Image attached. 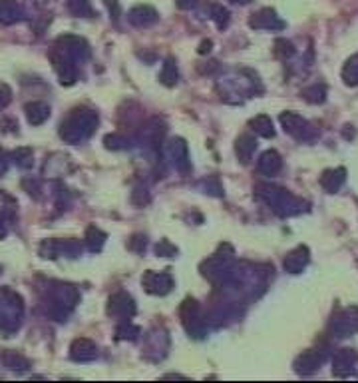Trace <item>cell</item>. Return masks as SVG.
Here are the masks:
<instances>
[{
    "instance_id": "6da1fadb",
    "label": "cell",
    "mask_w": 358,
    "mask_h": 383,
    "mask_svg": "<svg viewBox=\"0 0 358 383\" xmlns=\"http://www.w3.org/2000/svg\"><path fill=\"white\" fill-rule=\"evenodd\" d=\"M80 302V291L64 282H48L42 291V304L46 315L56 322H66Z\"/></svg>"
},
{
    "instance_id": "7a4b0ae2",
    "label": "cell",
    "mask_w": 358,
    "mask_h": 383,
    "mask_svg": "<svg viewBox=\"0 0 358 383\" xmlns=\"http://www.w3.org/2000/svg\"><path fill=\"white\" fill-rule=\"evenodd\" d=\"M255 198L281 218H291V216H297V214L309 210V204L304 200L297 198L295 194H291L284 188L273 186V184H257Z\"/></svg>"
},
{
    "instance_id": "3957f363",
    "label": "cell",
    "mask_w": 358,
    "mask_h": 383,
    "mask_svg": "<svg viewBox=\"0 0 358 383\" xmlns=\"http://www.w3.org/2000/svg\"><path fill=\"white\" fill-rule=\"evenodd\" d=\"M98 112L90 108H74L70 114L66 116V120L60 124V138L66 144H84L86 140H90L92 134L98 128Z\"/></svg>"
},
{
    "instance_id": "277c9868",
    "label": "cell",
    "mask_w": 358,
    "mask_h": 383,
    "mask_svg": "<svg viewBox=\"0 0 358 383\" xmlns=\"http://www.w3.org/2000/svg\"><path fill=\"white\" fill-rule=\"evenodd\" d=\"M24 318V302L10 287H0V331L10 335L19 331Z\"/></svg>"
},
{
    "instance_id": "5b68a950",
    "label": "cell",
    "mask_w": 358,
    "mask_h": 383,
    "mask_svg": "<svg viewBox=\"0 0 358 383\" xmlns=\"http://www.w3.org/2000/svg\"><path fill=\"white\" fill-rule=\"evenodd\" d=\"M50 54L62 58V60H66V62H70V64H74V66L80 68L86 60H90L92 48H90V44L82 39V37L64 34V37H60L54 42V48H52Z\"/></svg>"
},
{
    "instance_id": "8992f818",
    "label": "cell",
    "mask_w": 358,
    "mask_h": 383,
    "mask_svg": "<svg viewBox=\"0 0 358 383\" xmlns=\"http://www.w3.org/2000/svg\"><path fill=\"white\" fill-rule=\"evenodd\" d=\"M233 266H235V251L229 244H223L213 256H209L199 269H201L203 278H208L211 284L217 286L225 280L227 273L233 269Z\"/></svg>"
},
{
    "instance_id": "52a82bcc",
    "label": "cell",
    "mask_w": 358,
    "mask_h": 383,
    "mask_svg": "<svg viewBox=\"0 0 358 383\" xmlns=\"http://www.w3.org/2000/svg\"><path fill=\"white\" fill-rule=\"evenodd\" d=\"M243 72H229L227 76L219 80V88H221V94H223L221 98L223 100L229 102L231 96H237L235 102H241V98H247V96L255 92L257 76L255 74H249V78H243Z\"/></svg>"
},
{
    "instance_id": "ba28073f",
    "label": "cell",
    "mask_w": 358,
    "mask_h": 383,
    "mask_svg": "<svg viewBox=\"0 0 358 383\" xmlns=\"http://www.w3.org/2000/svg\"><path fill=\"white\" fill-rule=\"evenodd\" d=\"M179 315H181V322L183 327L191 338L195 340H201L208 335V324H205V315L201 313V307L195 300H186L183 306L179 309Z\"/></svg>"
},
{
    "instance_id": "9c48e42d",
    "label": "cell",
    "mask_w": 358,
    "mask_h": 383,
    "mask_svg": "<svg viewBox=\"0 0 358 383\" xmlns=\"http://www.w3.org/2000/svg\"><path fill=\"white\" fill-rule=\"evenodd\" d=\"M279 120H281V126H283L284 132L289 136H293L299 142H311L319 134L317 128L306 118H302L297 112H283Z\"/></svg>"
},
{
    "instance_id": "30bf717a",
    "label": "cell",
    "mask_w": 358,
    "mask_h": 383,
    "mask_svg": "<svg viewBox=\"0 0 358 383\" xmlns=\"http://www.w3.org/2000/svg\"><path fill=\"white\" fill-rule=\"evenodd\" d=\"M80 253H82V244L76 240H44L40 244V256L46 260L78 258Z\"/></svg>"
},
{
    "instance_id": "8fae6325",
    "label": "cell",
    "mask_w": 358,
    "mask_h": 383,
    "mask_svg": "<svg viewBox=\"0 0 358 383\" xmlns=\"http://www.w3.org/2000/svg\"><path fill=\"white\" fill-rule=\"evenodd\" d=\"M135 311H137L135 300L128 291H115L113 296H110L108 306H106V313L120 322H130L135 315Z\"/></svg>"
},
{
    "instance_id": "7c38bea8",
    "label": "cell",
    "mask_w": 358,
    "mask_h": 383,
    "mask_svg": "<svg viewBox=\"0 0 358 383\" xmlns=\"http://www.w3.org/2000/svg\"><path fill=\"white\" fill-rule=\"evenodd\" d=\"M170 349V338L168 331L164 327H155L148 331L146 335V344H144V355L151 362H159L168 355Z\"/></svg>"
},
{
    "instance_id": "4fadbf2b",
    "label": "cell",
    "mask_w": 358,
    "mask_h": 383,
    "mask_svg": "<svg viewBox=\"0 0 358 383\" xmlns=\"http://www.w3.org/2000/svg\"><path fill=\"white\" fill-rule=\"evenodd\" d=\"M331 333L335 338H348L358 333V307H346L331 322Z\"/></svg>"
},
{
    "instance_id": "5bb4252c",
    "label": "cell",
    "mask_w": 358,
    "mask_h": 383,
    "mask_svg": "<svg viewBox=\"0 0 358 383\" xmlns=\"http://www.w3.org/2000/svg\"><path fill=\"white\" fill-rule=\"evenodd\" d=\"M166 156L171 162V166L181 174H188L191 170V160H189L188 142L183 138H171L166 144Z\"/></svg>"
},
{
    "instance_id": "9a60e30c",
    "label": "cell",
    "mask_w": 358,
    "mask_h": 383,
    "mask_svg": "<svg viewBox=\"0 0 358 383\" xmlns=\"http://www.w3.org/2000/svg\"><path fill=\"white\" fill-rule=\"evenodd\" d=\"M142 286L151 296H168L173 289V276L170 271H146L142 278Z\"/></svg>"
},
{
    "instance_id": "2e32d148",
    "label": "cell",
    "mask_w": 358,
    "mask_h": 383,
    "mask_svg": "<svg viewBox=\"0 0 358 383\" xmlns=\"http://www.w3.org/2000/svg\"><path fill=\"white\" fill-rule=\"evenodd\" d=\"M249 26L255 28V30H283L284 20L277 14V10L273 8H261L259 12H255L251 20H249Z\"/></svg>"
},
{
    "instance_id": "e0dca14e",
    "label": "cell",
    "mask_w": 358,
    "mask_h": 383,
    "mask_svg": "<svg viewBox=\"0 0 358 383\" xmlns=\"http://www.w3.org/2000/svg\"><path fill=\"white\" fill-rule=\"evenodd\" d=\"M324 360H326V353L322 349H309V351H304L302 355L297 358L295 371L299 375H311V373H315L324 364Z\"/></svg>"
},
{
    "instance_id": "ac0fdd59",
    "label": "cell",
    "mask_w": 358,
    "mask_h": 383,
    "mask_svg": "<svg viewBox=\"0 0 358 383\" xmlns=\"http://www.w3.org/2000/svg\"><path fill=\"white\" fill-rule=\"evenodd\" d=\"M157 20H159V14L150 4H137L128 12V22L135 28H150Z\"/></svg>"
},
{
    "instance_id": "d6986e66",
    "label": "cell",
    "mask_w": 358,
    "mask_h": 383,
    "mask_svg": "<svg viewBox=\"0 0 358 383\" xmlns=\"http://www.w3.org/2000/svg\"><path fill=\"white\" fill-rule=\"evenodd\" d=\"M70 358L78 364H90L98 358V347L88 338H78L70 345Z\"/></svg>"
},
{
    "instance_id": "ffe728a7",
    "label": "cell",
    "mask_w": 358,
    "mask_h": 383,
    "mask_svg": "<svg viewBox=\"0 0 358 383\" xmlns=\"http://www.w3.org/2000/svg\"><path fill=\"white\" fill-rule=\"evenodd\" d=\"M309 260H311V253L306 246H297L295 249H291L283 260L284 271L289 273H301L302 269L309 266Z\"/></svg>"
},
{
    "instance_id": "44dd1931",
    "label": "cell",
    "mask_w": 358,
    "mask_h": 383,
    "mask_svg": "<svg viewBox=\"0 0 358 383\" xmlns=\"http://www.w3.org/2000/svg\"><path fill=\"white\" fill-rule=\"evenodd\" d=\"M357 362L358 358L353 349H339L333 358V373L339 377H346L350 375V371H355Z\"/></svg>"
},
{
    "instance_id": "7402d4cb",
    "label": "cell",
    "mask_w": 358,
    "mask_h": 383,
    "mask_svg": "<svg viewBox=\"0 0 358 383\" xmlns=\"http://www.w3.org/2000/svg\"><path fill=\"white\" fill-rule=\"evenodd\" d=\"M283 168V158L277 150H267L261 154L259 162H257V170L263 176H277Z\"/></svg>"
},
{
    "instance_id": "603a6c76",
    "label": "cell",
    "mask_w": 358,
    "mask_h": 383,
    "mask_svg": "<svg viewBox=\"0 0 358 383\" xmlns=\"http://www.w3.org/2000/svg\"><path fill=\"white\" fill-rule=\"evenodd\" d=\"M24 19V8L16 0H0V24H16Z\"/></svg>"
},
{
    "instance_id": "cb8c5ba5",
    "label": "cell",
    "mask_w": 358,
    "mask_h": 383,
    "mask_svg": "<svg viewBox=\"0 0 358 383\" xmlns=\"http://www.w3.org/2000/svg\"><path fill=\"white\" fill-rule=\"evenodd\" d=\"M24 112H26V120L28 124L32 126H42L48 118H50V106L42 100H34V102H28L24 106Z\"/></svg>"
},
{
    "instance_id": "d4e9b609",
    "label": "cell",
    "mask_w": 358,
    "mask_h": 383,
    "mask_svg": "<svg viewBox=\"0 0 358 383\" xmlns=\"http://www.w3.org/2000/svg\"><path fill=\"white\" fill-rule=\"evenodd\" d=\"M346 182V170L344 168H333V170H324L321 176L322 190L328 194H337Z\"/></svg>"
},
{
    "instance_id": "484cf974",
    "label": "cell",
    "mask_w": 358,
    "mask_h": 383,
    "mask_svg": "<svg viewBox=\"0 0 358 383\" xmlns=\"http://www.w3.org/2000/svg\"><path fill=\"white\" fill-rule=\"evenodd\" d=\"M255 150H257V140L253 136L243 134L237 138V142H235V154H237V158H239L241 164H249Z\"/></svg>"
},
{
    "instance_id": "4316f807",
    "label": "cell",
    "mask_w": 358,
    "mask_h": 383,
    "mask_svg": "<svg viewBox=\"0 0 358 383\" xmlns=\"http://www.w3.org/2000/svg\"><path fill=\"white\" fill-rule=\"evenodd\" d=\"M166 124L164 122H159L157 118H153L150 120L148 124H146V128L142 130V140L148 144V146H157L159 142H161V138L166 134Z\"/></svg>"
},
{
    "instance_id": "83f0119b",
    "label": "cell",
    "mask_w": 358,
    "mask_h": 383,
    "mask_svg": "<svg viewBox=\"0 0 358 383\" xmlns=\"http://www.w3.org/2000/svg\"><path fill=\"white\" fill-rule=\"evenodd\" d=\"M2 364H4L6 369H10V371H19V373L30 369V362H28V358H24L22 353L12 351V349L2 351Z\"/></svg>"
},
{
    "instance_id": "f1b7e54d",
    "label": "cell",
    "mask_w": 358,
    "mask_h": 383,
    "mask_svg": "<svg viewBox=\"0 0 358 383\" xmlns=\"http://www.w3.org/2000/svg\"><path fill=\"white\" fill-rule=\"evenodd\" d=\"M16 211H19V204L16 200L6 194V192L0 190V222H12L16 218Z\"/></svg>"
},
{
    "instance_id": "f546056e",
    "label": "cell",
    "mask_w": 358,
    "mask_h": 383,
    "mask_svg": "<svg viewBox=\"0 0 358 383\" xmlns=\"http://www.w3.org/2000/svg\"><path fill=\"white\" fill-rule=\"evenodd\" d=\"M251 128H253V132L257 136H261V138H275V128H273V120L269 118V116H255L253 120H251Z\"/></svg>"
},
{
    "instance_id": "4dcf8cb0",
    "label": "cell",
    "mask_w": 358,
    "mask_h": 383,
    "mask_svg": "<svg viewBox=\"0 0 358 383\" xmlns=\"http://www.w3.org/2000/svg\"><path fill=\"white\" fill-rule=\"evenodd\" d=\"M106 238H108V236L100 230V228L90 226V228L86 230V238H84L86 248L90 249V251H100V249L104 248V244H106Z\"/></svg>"
},
{
    "instance_id": "1f68e13d",
    "label": "cell",
    "mask_w": 358,
    "mask_h": 383,
    "mask_svg": "<svg viewBox=\"0 0 358 383\" xmlns=\"http://www.w3.org/2000/svg\"><path fill=\"white\" fill-rule=\"evenodd\" d=\"M10 160L22 168V170H28V168H32V164H34V152H32V148H16L14 152L10 154Z\"/></svg>"
},
{
    "instance_id": "d6a6232c",
    "label": "cell",
    "mask_w": 358,
    "mask_h": 383,
    "mask_svg": "<svg viewBox=\"0 0 358 383\" xmlns=\"http://www.w3.org/2000/svg\"><path fill=\"white\" fill-rule=\"evenodd\" d=\"M177 78H179V72H177V64L173 58H168L161 66V74H159V80L161 84L166 86H175L177 84Z\"/></svg>"
},
{
    "instance_id": "836d02e7",
    "label": "cell",
    "mask_w": 358,
    "mask_h": 383,
    "mask_svg": "<svg viewBox=\"0 0 358 383\" xmlns=\"http://www.w3.org/2000/svg\"><path fill=\"white\" fill-rule=\"evenodd\" d=\"M68 8L74 17L80 19H92L96 14L90 0H68Z\"/></svg>"
},
{
    "instance_id": "e575fe53",
    "label": "cell",
    "mask_w": 358,
    "mask_h": 383,
    "mask_svg": "<svg viewBox=\"0 0 358 383\" xmlns=\"http://www.w3.org/2000/svg\"><path fill=\"white\" fill-rule=\"evenodd\" d=\"M142 335V329L137 326H133L130 322H122L118 329H115V338L120 342H135Z\"/></svg>"
},
{
    "instance_id": "d590c367",
    "label": "cell",
    "mask_w": 358,
    "mask_h": 383,
    "mask_svg": "<svg viewBox=\"0 0 358 383\" xmlns=\"http://www.w3.org/2000/svg\"><path fill=\"white\" fill-rule=\"evenodd\" d=\"M208 8V17L211 20H215L217 28H225L227 24H229V10L223 8L221 4H215V2H209Z\"/></svg>"
},
{
    "instance_id": "8d00e7d4",
    "label": "cell",
    "mask_w": 358,
    "mask_h": 383,
    "mask_svg": "<svg viewBox=\"0 0 358 383\" xmlns=\"http://www.w3.org/2000/svg\"><path fill=\"white\" fill-rule=\"evenodd\" d=\"M342 80L348 86H358V54L346 60V64L342 68Z\"/></svg>"
},
{
    "instance_id": "74e56055",
    "label": "cell",
    "mask_w": 358,
    "mask_h": 383,
    "mask_svg": "<svg viewBox=\"0 0 358 383\" xmlns=\"http://www.w3.org/2000/svg\"><path fill=\"white\" fill-rule=\"evenodd\" d=\"M104 144L108 150H128L132 142H130V138L122 134H108L104 138Z\"/></svg>"
},
{
    "instance_id": "f35d334b",
    "label": "cell",
    "mask_w": 358,
    "mask_h": 383,
    "mask_svg": "<svg viewBox=\"0 0 358 383\" xmlns=\"http://www.w3.org/2000/svg\"><path fill=\"white\" fill-rule=\"evenodd\" d=\"M302 96H304V100L311 102V104H322L324 98H326V90H324L322 84H315V86L306 88V90L302 92Z\"/></svg>"
},
{
    "instance_id": "ab89813d",
    "label": "cell",
    "mask_w": 358,
    "mask_h": 383,
    "mask_svg": "<svg viewBox=\"0 0 358 383\" xmlns=\"http://www.w3.org/2000/svg\"><path fill=\"white\" fill-rule=\"evenodd\" d=\"M275 54L281 58V60H287V58H291L295 54V46H293V42H289V40H283L279 39L275 42Z\"/></svg>"
},
{
    "instance_id": "60d3db41",
    "label": "cell",
    "mask_w": 358,
    "mask_h": 383,
    "mask_svg": "<svg viewBox=\"0 0 358 383\" xmlns=\"http://www.w3.org/2000/svg\"><path fill=\"white\" fill-rule=\"evenodd\" d=\"M199 188H203L205 194L217 196V198H221V196H223V188H221V184H219V180H217V178H208V180L199 182Z\"/></svg>"
},
{
    "instance_id": "b9f144b4",
    "label": "cell",
    "mask_w": 358,
    "mask_h": 383,
    "mask_svg": "<svg viewBox=\"0 0 358 383\" xmlns=\"http://www.w3.org/2000/svg\"><path fill=\"white\" fill-rule=\"evenodd\" d=\"M155 253H157V256H161V258H171V256H175V253H177V248L171 244L170 240H161V242L155 246Z\"/></svg>"
},
{
    "instance_id": "7bdbcfd3",
    "label": "cell",
    "mask_w": 358,
    "mask_h": 383,
    "mask_svg": "<svg viewBox=\"0 0 358 383\" xmlns=\"http://www.w3.org/2000/svg\"><path fill=\"white\" fill-rule=\"evenodd\" d=\"M10 102H12V90H10V86L4 84V82H0V110H4Z\"/></svg>"
},
{
    "instance_id": "ee69618b",
    "label": "cell",
    "mask_w": 358,
    "mask_h": 383,
    "mask_svg": "<svg viewBox=\"0 0 358 383\" xmlns=\"http://www.w3.org/2000/svg\"><path fill=\"white\" fill-rule=\"evenodd\" d=\"M24 188L28 190L30 196H34V198H40V192H42V182L40 180H32V178H28V180H24Z\"/></svg>"
},
{
    "instance_id": "f6af8a7d",
    "label": "cell",
    "mask_w": 358,
    "mask_h": 383,
    "mask_svg": "<svg viewBox=\"0 0 358 383\" xmlns=\"http://www.w3.org/2000/svg\"><path fill=\"white\" fill-rule=\"evenodd\" d=\"M8 162H10V156L0 148V176H4L8 170Z\"/></svg>"
},
{
    "instance_id": "bcb514c9",
    "label": "cell",
    "mask_w": 358,
    "mask_h": 383,
    "mask_svg": "<svg viewBox=\"0 0 358 383\" xmlns=\"http://www.w3.org/2000/svg\"><path fill=\"white\" fill-rule=\"evenodd\" d=\"M106 6H108V10H110L113 20L120 19V4H118V0H106Z\"/></svg>"
},
{
    "instance_id": "7dc6e473",
    "label": "cell",
    "mask_w": 358,
    "mask_h": 383,
    "mask_svg": "<svg viewBox=\"0 0 358 383\" xmlns=\"http://www.w3.org/2000/svg\"><path fill=\"white\" fill-rule=\"evenodd\" d=\"M199 4V0H177V6L179 8H186V10H191Z\"/></svg>"
},
{
    "instance_id": "c3c4849f",
    "label": "cell",
    "mask_w": 358,
    "mask_h": 383,
    "mask_svg": "<svg viewBox=\"0 0 358 383\" xmlns=\"http://www.w3.org/2000/svg\"><path fill=\"white\" fill-rule=\"evenodd\" d=\"M209 50H211V40H208V42H201L199 54H205V52H209Z\"/></svg>"
},
{
    "instance_id": "681fc988",
    "label": "cell",
    "mask_w": 358,
    "mask_h": 383,
    "mask_svg": "<svg viewBox=\"0 0 358 383\" xmlns=\"http://www.w3.org/2000/svg\"><path fill=\"white\" fill-rule=\"evenodd\" d=\"M6 234H8V230H6V224H4V222H0V240H2V238H6Z\"/></svg>"
},
{
    "instance_id": "f907efd6",
    "label": "cell",
    "mask_w": 358,
    "mask_h": 383,
    "mask_svg": "<svg viewBox=\"0 0 358 383\" xmlns=\"http://www.w3.org/2000/svg\"><path fill=\"white\" fill-rule=\"evenodd\" d=\"M231 2H235V4H249L251 0H231Z\"/></svg>"
}]
</instances>
